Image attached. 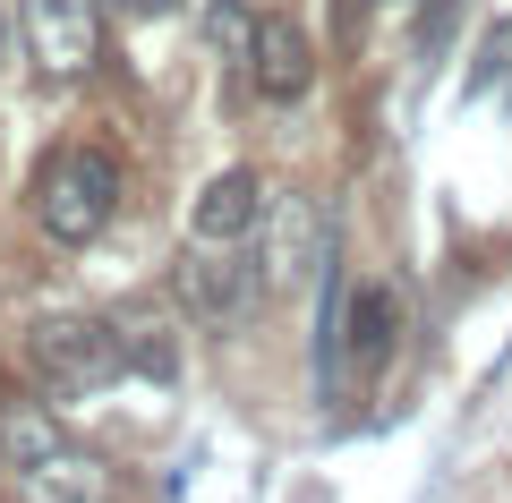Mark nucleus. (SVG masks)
<instances>
[{"label": "nucleus", "mask_w": 512, "mask_h": 503, "mask_svg": "<svg viewBox=\"0 0 512 503\" xmlns=\"http://www.w3.org/2000/svg\"><path fill=\"white\" fill-rule=\"evenodd\" d=\"M120 214V162L111 145H52L35 171V222L60 248H86L103 239V222Z\"/></svg>", "instance_id": "f03ea898"}, {"label": "nucleus", "mask_w": 512, "mask_h": 503, "mask_svg": "<svg viewBox=\"0 0 512 503\" xmlns=\"http://www.w3.org/2000/svg\"><path fill=\"white\" fill-rule=\"evenodd\" d=\"M0 52H9V0H0Z\"/></svg>", "instance_id": "2eb2a0df"}, {"label": "nucleus", "mask_w": 512, "mask_h": 503, "mask_svg": "<svg viewBox=\"0 0 512 503\" xmlns=\"http://www.w3.org/2000/svg\"><path fill=\"white\" fill-rule=\"evenodd\" d=\"M316 86V52L291 18H256V52H248V94L256 103H299Z\"/></svg>", "instance_id": "6e6552de"}, {"label": "nucleus", "mask_w": 512, "mask_h": 503, "mask_svg": "<svg viewBox=\"0 0 512 503\" xmlns=\"http://www.w3.org/2000/svg\"><path fill=\"white\" fill-rule=\"evenodd\" d=\"M0 452H9L18 503H111V469L86 444H69V427L43 401H9L0 410Z\"/></svg>", "instance_id": "f257e3e1"}, {"label": "nucleus", "mask_w": 512, "mask_h": 503, "mask_svg": "<svg viewBox=\"0 0 512 503\" xmlns=\"http://www.w3.org/2000/svg\"><path fill=\"white\" fill-rule=\"evenodd\" d=\"M26 359H35V376L52 384V393H69V401L128 376V350H120V324L111 316H43L35 333H26Z\"/></svg>", "instance_id": "7ed1b4c3"}, {"label": "nucleus", "mask_w": 512, "mask_h": 503, "mask_svg": "<svg viewBox=\"0 0 512 503\" xmlns=\"http://www.w3.org/2000/svg\"><path fill=\"white\" fill-rule=\"evenodd\" d=\"M359 9H376V0H350V18H359Z\"/></svg>", "instance_id": "dca6fc26"}, {"label": "nucleus", "mask_w": 512, "mask_h": 503, "mask_svg": "<svg viewBox=\"0 0 512 503\" xmlns=\"http://www.w3.org/2000/svg\"><path fill=\"white\" fill-rule=\"evenodd\" d=\"M120 350H128V367L137 376H180V359H171V333H163V316H120Z\"/></svg>", "instance_id": "9b49d317"}, {"label": "nucleus", "mask_w": 512, "mask_h": 503, "mask_svg": "<svg viewBox=\"0 0 512 503\" xmlns=\"http://www.w3.org/2000/svg\"><path fill=\"white\" fill-rule=\"evenodd\" d=\"M333 265V231L325 214H316V197H265V256H256V273H265V290H299L316 282V273Z\"/></svg>", "instance_id": "39448f33"}, {"label": "nucleus", "mask_w": 512, "mask_h": 503, "mask_svg": "<svg viewBox=\"0 0 512 503\" xmlns=\"http://www.w3.org/2000/svg\"><path fill=\"white\" fill-rule=\"evenodd\" d=\"M128 18H171V9H180V0H120Z\"/></svg>", "instance_id": "4468645a"}, {"label": "nucleus", "mask_w": 512, "mask_h": 503, "mask_svg": "<svg viewBox=\"0 0 512 503\" xmlns=\"http://www.w3.org/2000/svg\"><path fill=\"white\" fill-rule=\"evenodd\" d=\"M205 43H214V52H222V69H231L239 86H248V52H256V9H248V0H214V9H205Z\"/></svg>", "instance_id": "9d476101"}, {"label": "nucleus", "mask_w": 512, "mask_h": 503, "mask_svg": "<svg viewBox=\"0 0 512 503\" xmlns=\"http://www.w3.org/2000/svg\"><path fill=\"white\" fill-rule=\"evenodd\" d=\"M512 69V18L504 26H495V35H487V60H478V69H470V94H487L495 86V77H504Z\"/></svg>", "instance_id": "f8f14e48"}, {"label": "nucleus", "mask_w": 512, "mask_h": 503, "mask_svg": "<svg viewBox=\"0 0 512 503\" xmlns=\"http://www.w3.org/2000/svg\"><path fill=\"white\" fill-rule=\"evenodd\" d=\"M26 52L43 77H86L103 60V0H26Z\"/></svg>", "instance_id": "0eeeda50"}, {"label": "nucleus", "mask_w": 512, "mask_h": 503, "mask_svg": "<svg viewBox=\"0 0 512 503\" xmlns=\"http://www.w3.org/2000/svg\"><path fill=\"white\" fill-rule=\"evenodd\" d=\"M171 282H180V307L197 324H248L256 299H265V273H256L248 248H188L180 265H171Z\"/></svg>", "instance_id": "20e7f679"}, {"label": "nucleus", "mask_w": 512, "mask_h": 503, "mask_svg": "<svg viewBox=\"0 0 512 503\" xmlns=\"http://www.w3.org/2000/svg\"><path fill=\"white\" fill-rule=\"evenodd\" d=\"M256 222H265V180H256V171H214V180L197 188V214H188V231H197L205 248H239Z\"/></svg>", "instance_id": "1a4fd4ad"}, {"label": "nucleus", "mask_w": 512, "mask_h": 503, "mask_svg": "<svg viewBox=\"0 0 512 503\" xmlns=\"http://www.w3.org/2000/svg\"><path fill=\"white\" fill-rule=\"evenodd\" d=\"M393 342H402V299H393L384 282L342 290V316H333V350H325V384H342V367H359V376H384Z\"/></svg>", "instance_id": "423d86ee"}, {"label": "nucleus", "mask_w": 512, "mask_h": 503, "mask_svg": "<svg viewBox=\"0 0 512 503\" xmlns=\"http://www.w3.org/2000/svg\"><path fill=\"white\" fill-rule=\"evenodd\" d=\"M453 9H461V0H419V52H436V43H444Z\"/></svg>", "instance_id": "ddd939ff"}]
</instances>
